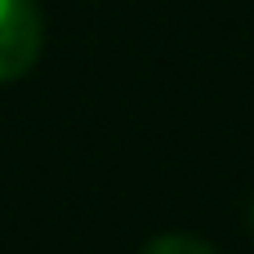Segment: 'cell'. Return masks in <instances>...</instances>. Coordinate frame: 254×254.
Segmentation results:
<instances>
[{"mask_svg": "<svg viewBox=\"0 0 254 254\" xmlns=\"http://www.w3.org/2000/svg\"><path fill=\"white\" fill-rule=\"evenodd\" d=\"M138 254H219V250L205 246V241H196V237H188V232H165V237L147 241Z\"/></svg>", "mask_w": 254, "mask_h": 254, "instance_id": "cell-2", "label": "cell"}, {"mask_svg": "<svg viewBox=\"0 0 254 254\" xmlns=\"http://www.w3.org/2000/svg\"><path fill=\"white\" fill-rule=\"evenodd\" d=\"M45 45V18L36 0H0V85L22 80Z\"/></svg>", "mask_w": 254, "mask_h": 254, "instance_id": "cell-1", "label": "cell"}, {"mask_svg": "<svg viewBox=\"0 0 254 254\" xmlns=\"http://www.w3.org/2000/svg\"><path fill=\"white\" fill-rule=\"evenodd\" d=\"M250 219H254V210H250Z\"/></svg>", "mask_w": 254, "mask_h": 254, "instance_id": "cell-3", "label": "cell"}]
</instances>
